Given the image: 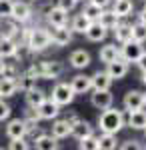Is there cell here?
<instances>
[{
    "instance_id": "6da1fadb",
    "label": "cell",
    "mask_w": 146,
    "mask_h": 150,
    "mask_svg": "<svg viewBox=\"0 0 146 150\" xmlns=\"http://www.w3.org/2000/svg\"><path fill=\"white\" fill-rule=\"evenodd\" d=\"M124 114L122 110L118 108H106V110H100L98 114V128L100 132H110V134H118L124 128Z\"/></svg>"
},
{
    "instance_id": "7a4b0ae2",
    "label": "cell",
    "mask_w": 146,
    "mask_h": 150,
    "mask_svg": "<svg viewBox=\"0 0 146 150\" xmlns=\"http://www.w3.org/2000/svg\"><path fill=\"white\" fill-rule=\"evenodd\" d=\"M52 44L50 40V30L46 28H30L26 36V46L30 52H42Z\"/></svg>"
},
{
    "instance_id": "3957f363",
    "label": "cell",
    "mask_w": 146,
    "mask_h": 150,
    "mask_svg": "<svg viewBox=\"0 0 146 150\" xmlns=\"http://www.w3.org/2000/svg\"><path fill=\"white\" fill-rule=\"evenodd\" d=\"M74 90H72V86H70V82H58L54 84V88H52V100L60 106H68V104H72L74 100Z\"/></svg>"
},
{
    "instance_id": "277c9868",
    "label": "cell",
    "mask_w": 146,
    "mask_h": 150,
    "mask_svg": "<svg viewBox=\"0 0 146 150\" xmlns=\"http://www.w3.org/2000/svg\"><path fill=\"white\" fill-rule=\"evenodd\" d=\"M72 28H68L66 24L64 26H54L52 28V32H50V40H52V44L56 48H62V46H68L70 42H72Z\"/></svg>"
},
{
    "instance_id": "5b68a950",
    "label": "cell",
    "mask_w": 146,
    "mask_h": 150,
    "mask_svg": "<svg viewBox=\"0 0 146 150\" xmlns=\"http://www.w3.org/2000/svg\"><path fill=\"white\" fill-rule=\"evenodd\" d=\"M142 52H144L142 42H138V40H134V38H130L128 42H124L122 48H120V56H122L126 62H136Z\"/></svg>"
},
{
    "instance_id": "8992f818",
    "label": "cell",
    "mask_w": 146,
    "mask_h": 150,
    "mask_svg": "<svg viewBox=\"0 0 146 150\" xmlns=\"http://www.w3.org/2000/svg\"><path fill=\"white\" fill-rule=\"evenodd\" d=\"M10 18H12V20H16L18 24L28 22V20L32 18V8H30V4H26V2H20V0H14V2H12Z\"/></svg>"
},
{
    "instance_id": "52a82bcc",
    "label": "cell",
    "mask_w": 146,
    "mask_h": 150,
    "mask_svg": "<svg viewBox=\"0 0 146 150\" xmlns=\"http://www.w3.org/2000/svg\"><path fill=\"white\" fill-rule=\"evenodd\" d=\"M4 132H6V136H8L10 140L26 138V136H28V126H26L24 118H14V120H10V122L6 124Z\"/></svg>"
},
{
    "instance_id": "ba28073f",
    "label": "cell",
    "mask_w": 146,
    "mask_h": 150,
    "mask_svg": "<svg viewBox=\"0 0 146 150\" xmlns=\"http://www.w3.org/2000/svg\"><path fill=\"white\" fill-rule=\"evenodd\" d=\"M114 102V96L110 90H94L90 94V104L96 108V110H106L110 108Z\"/></svg>"
},
{
    "instance_id": "9c48e42d",
    "label": "cell",
    "mask_w": 146,
    "mask_h": 150,
    "mask_svg": "<svg viewBox=\"0 0 146 150\" xmlns=\"http://www.w3.org/2000/svg\"><path fill=\"white\" fill-rule=\"evenodd\" d=\"M128 64H130V62H126L122 56H118L116 60H112V62L106 64V72L110 74L112 80H120V78H124V76L128 74Z\"/></svg>"
},
{
    "instance_id": "30bf717a",
    "label": "cell",
    "mask_w": 146,
    "mask_h": 150,
    "mask_svg": "<svg viewBox=\"0 0 146 150\" xmlns=\"http://www.w3.org/2000/svg\"><path fill=\"white\" fill-rule=\"evenodd\" d=\"M36 112L40 116V120H54L60 114V104H56L52 98H46L44 102L36 108Z\"/></svg>"
},
{
    "instance_id": "8fae6325",
    "label": "cell",
    "mask_w": 146,
    "mask_h": 150,
    "mask_svg": "<svg viewBox=\"0 0 146 150\" xmlns=\"http://www.w3.org/2000/svg\"><path fill=\"white\" fill-rule=\"evenodd\" d=\"M142 104H144V92H140V90H128L122 98V106L128 112L142 108Z\"/></svg>"
},
{
    "instance_id": "7c38bea8",
    "label": "cell",
    "mask_w": 146,
    "mask_h": 150,
    "mask_svg": "<svg viewBox=\"0 0 146 150\" xmlns=\"http://www.w3.org/2000/svg\"><path fill=\"white\" fill-rule=\"evenodd\" d=\"M46 22L52 28L54 26H64V24H68V12L62 10L60 6H50L46 10Z\"/></svg>"
},
{
    "instance_id": "4fadbf2b",
    "label": "cell",
    "mask_w": 146,
    "mask_h": 150,
    "mask_svg": "<svg viewBox=\"0 0 146 150\" xmlns=\"http://www.w3.org/2000/svg\"><path fill=\"white\" fill-rule=\"evenodd\" d=\"M90 52L88 50H84V48H78V50H74L70 56H68V62H70V66L76 70H84L86 66H90Z\"/></svg>"
},
{
    "instance_id": "5bb4252c",
    "label": "cell",
    "mask_w": 146,
    "mask_h": 150,
    "mask_svg": "<svg viewBox=\"0 0 146 150\" xmlns=\"http://www.w3.org/2000/svg\"><path fill=\"white\" fill-rule=\"evenodd\" d=\"M90 80H92V90H110V86H112V82H114L106 70L94 72L90 76Z\"/></svg>"
},
{
    "instance_id": "9a60e30c",
    "label": "cell",
    "mask_w": 146,
    "mask_h": 150,
    "mask_svg": "<svg viewBox=\"0 0 146 150\" xmlns=\"http://www.w3.org/2000/svg\"><path fill=\"white\" fill-rule=\"evenodd\" d=\"M58 146H60L58 138L52 136V134H46V132H40L34 138V148H38V150H56Z\"/></svg>"
},
{
    "instance_id": "2e32d148",
    "label": "cell",
    "mask_w": 146,
    "mask_h": 150,
    "mask_svg": "<svg viewBox=\"0 0 146 150\" xmlns=\"http://www.w3.org/2000/svg\"><path fill=\"white\" fill-rule=\"evenodd\" d=\"M126 126L132 128V130H144L146 128V112L142 108L130 110L128 112V120H126Z\"/></svg>"
},
{
    "instance_id": "e0dca14e",
    "label": "cell",
    "mask_w": 146,
    "mask_h": 150,
    "mask_svg": "<svg viewBox=\"0 0 146 150\" xmlns=\"http://www.w3.org/2000/svg\"><path fill=\"white\" fill-rule=\"evenodd\" d=\"M84 36H86V40H90V42H102L108 36V30L100 22L94 20V22H90V26H88V30L84 32Z\"/></svg>"
},
{
    "instance_id": "ac0fdd59",
    "label": "cell",
    "mask_w": 146,
    "mask_h": 150,
    "mask_svg": "<svg viewBox=\"0 0 146 150\" xmlns=\"http://www.w3.org/2000/svg\"><path fill=\"white\" fill-rule=\"evenodd\" d=\"M70 86H72L74 94H86L88 90H92V80L86 74H76V76H72Z\"/></svg>"
},
{
    "instance_id": "d6986e66",
    "label": "cell",
    "mask_w": 146,
    "mask_h": 150,
    "mask_svg": "<svg viewBox=\"0 0 146 150\" xmlns=\"http://www.w3.org/2000/svg\"><path fill=\"white\" fill-rule=\"evenodd\" d=\"M50 134L56 136L58 140L68 138V136H72V124L68 122L66 118H62V120H54V124H52V128H50Z\"/></svg>"
},
{
    "instance_id": "ffe728a7",
    "label": "cell",
    "mask_w": 146,
    "mask_h": 150,
    "mask_svg": "<svg viewBox=\"0 0 146 150\" xmlns=\"http://www.w3.org/2000/svg\"><path fill=\"white\" fill-rule=\"evenodd\" d=\"M18 54V44L14 38H6V36H0V56L4 58H14Z\"/></svg>"
},
{
    "instance_id": "44dd1931",
    "label": "cell",
    "mask_w": 146,
    "mask_h": 150,
    "mask_svg": "<svg viewBox=\"0 0 146 150\" xmlns=\"http://www.w3.org/2000/svg\"><path fill=\"white\" fill-rule=\"evenodd\" d=\"M16 92H18V82H16V78H10V76L0 78V98H10Z\"/></svg>"
},
{
    "instance_id": "7402d4cb",
    "label": "cell",
    "mask_w": 146,
    "mask_h": 150,
    "mask_svg": "<svg viewBox=\"0 0 146 150\" xmlns=\"http://www.w3.org/2000/svg\"><path fill=\"white\" fill-rule=\"evenodd\" d=\"M96 22H100L106 30H114V28H116V24L120 22V16H118L114 10H102Z\"/></svg>"
},
{
    "instance_id": "603a6c76",
    "label": "cell",
    "mask_w": 146,
    "mask_h": 150,
    "mask_svg": "<svg viewBox=\"0 0 146 150\" xmlns=\"http://www.w3.org/2000/svg\"><path fill=\"white\" fill-rule=\"evenodd\" d=\"M90 134H94V126L90 124L88 120L78 118V122L72 126V136L76 140H80V138H84V136H90Z\"/></svg>"
},
{
    "instance_id": "cb8c5ba5",
    "label": "cell",
    "mask_w": 146,
    "mask_h": 150,
    "mask_svg": "<svg viewBox=\"0 0 146 150\" xmlns=\"http://www.w3.org/2000/svg\"><path fill=\"white\" fill-rule=\"evenodd\" d=\"M90 20L88 16L84 14V12H80V14H76L74 18H72V24H70V28H72V32L74 34H84L86 30H88V26H90Z\"/></svg>"
},
{
    "instance_id": "d4e9b609",
    "label": "cell",
    "mask_w": 146,
    "mask_h": 150,
    "mask_svg": "<svg viewBox=\"0 0 146 150\" xmlns=\"http://www.w3.org/2000/svg\"><path fill=\"white\" fill-rule=\"evenodd\" d=\"M46 98H48V96H46V92L42 90V88H36V86H34V88H30V90L26 92V104H28V106H32V108H38V106L44 102Z\"/></svg>"
},
{
    "instance_id": "484cf974",
    "label": "cell",
    "mask_w": 146,
    "mask_h": 150,
    "mask_svg": "<svg viewBox=\"0 0 146 150\" xmlns=\"http://www.w3.org/2000/svg\"><path fill=\"white\" fill-rule=\"evenodd\" d=\"M114 38H116V42H128L130 38H132V24H126V22H118L116 24V28H114Z\"/></svg>"
},
{
    "instance_id": "4316f807",
    "label": "cell",
    "mask_w": 146,
    "mask_h": 150,
    "mask_svg": "<svg viewBox=\"0 0 146 150\" xmlns=\"http://www.w3.org/2000/svg\"><path fill=\"white\" fill-rule=\"evenodd\" d=\"M118 56H120V50L116 48V44H104L100 48V52H98V58H100V62H104V64L116 60Z\"/></svg>"
},
{
    "instance_id": "83f0119b",
    "label": "cell",
    "mask_w": 146,
    "mask_h": 150,
    "mask_svg": "<svg viewBox=\"0 0 146 150\" xmlns=\"http://www.w3.org/2000/svg\"><path fill=\"white\" fill-rule=\"evenodd\" d=\"M132 8H134V2L132 0H114L112 10L120 16V18H126L132 14Z\"/></svg>"
},
{
    "instance_id": "f1b7e54d",
    "label": "cell",
    "mask_w": 146,
    "mask_h": 150,
    "mask_svg": "<svg viewBox=\"0 0 146 150\" xmlns=\"http://www.w3.org/2000/svg\"><path fill=\"white\" fill-rule=\"evenodd\" d=\"M118 146V140H116V134H110V132H102L98 136V150H114Z\"/></svg>"
},
{
    "instance_id": "f546056e",
    "label": "cell",
    "mask_w": 146,
    "mask_h": 150,
    "mask_svg": "<svg viewBox=\"0 0 146 150\" xmlns=\"http://www.w3.org/2000/svg\"><path fill=\"white\" fill-rule=\"evenodd\" d=\"M36 76H32V74H22V76H16V82H18V90H22V92H28L30 88H34L36 86Z\"/></svg>"
},
{
    "instance_id": "4dcf8cb0",
    "label": "cell",
    "mask_w": 146,
    "mask_h": 150,
    "mask_svg": "<svg viewBox=\"0 0 146 150\" xmlns=\"http://www.w3.org/2000/svg\"><path fill=\"white\" fill-rule=\"evenodd\" d=\"M102 10H104L102 6L94 4V2H90V0H86V4H84V8H82V12L88 16L92 22H94V20H98V16H100V12H102Z\"/></svg>"
},
{
    "instance_id": "1f68e13d",
    "label": "cell",
    "mask_w": 146,
    "mask_h": 150,
    "mask_svg": "<svg viewBox=\"0 0 146 150\" xmlns=\"http://www.w3.org/2000/svg\"><path fill=\"white\" fill-rule=\"evenodd\" d=\"M78 148L80 150H98V136L90 134V136L80 138L78 140Z\"/></svg>"
},
{
    "instance_id": "d6a6232c",
    "label": "cell",
    "mask_w": 146,
    "mask_h": 150,
    "mask_svg": "<svg viewBox=\"0 0 146 150\" xmlns=\"http://www.w3.org/2000/svg\"><path fill=\"white\" fill-rule=\"evenodd\" d=\"M132 38L144 44L146 42V24H142V22L132 24Z\"/></svg>"
},
{
    "instance_id": "836d02e7",
    "label": "cell",
    "mask_w": 146,
    "mask_h": 150,
    "mask_svg": "<svg viewBox=\"0 0 146 150\" xmlns=\"http://www.w3.org/2000/svg\"><path fill=\"white\" fill-rule=\"evenodd\" d=\"M18 32H20V30H18V22H16V20H12V22H4V24H2V34H0V36L14 38Z\"/></svg>"
},
{
    "instance_id": "e575fe53",
    "label": "cell",
    "mask_w": 146,
    "mask_h": 150,
    "mask_svg": "<svg viewBox=\"0 0 146 150\" xmlns=\"http://www.w3.org/2000/svg\"><path fill=\"white\" fill-rule=\"evenodd\" d=\"M12 2L14 0H0V18H10V12H12Z\"/></svg>"
},
{
    "instance_id": "d590c367",
    "label": "cell",
    "mask_w": 146,
    "mask_h": 150,
    "mask_svg": "<svg viewBox=\"0 0 146 150\" xmlns=\"http://www.w3.org/2000/svg\"><path fill=\"white\" fill-rule=\"evenodd\" d=\"M8 148L10 150H26V148H30V144L26 142V138H14V140H10Z\"/></svg>"
},
{
    "instance_id": "8d00e7d4",
    "label": "cell",
    "mask_w": 146,
    "mask_h": 150,
    "mask_svg": "<svg viewBox=\"0 0 146 150\" xmlns=\"http://www.w3.org/2000/svg\"><path fill=\"white\" fill-rule=\"evenodd\" d=\"M56 6H60L62 10H66V12H72L78 6V0H56Z\"/></svg>"
},
{
    "instance_id": "74e56055",
    "label": "cell",
    "mask_w": 146,
    "mask_h": 150,
    "mask_svg": "<svg viewBox=\"0 0 146 150\" xmlns=\"http://www.w3.org/2000/svg\"><path fill=\"white\" fill-rule=\"evenodd\" d=\"M12 114V108L8 102H4V98H0V122L2 120H6V118H10Z\"/></svg>"
},
{
    "instance_id": "f35d334b",
    "label": "cell",
    "mask_w": 146,
    "mask_h": 150,
    "mask_svg": "<svg viewBox=\"0 0 146 150\" xmlns=\"http://www.w3.org/2000/svg\"><path fill=\"white\" fill-rule=\"evenodd\" d=\"M120 148L124 150H130V148H140V144H138V140H124V144H120Z\"/></svg>"
},
{
    "instance_id": "ab89813d",
    "label": "cell",
    "mask_w": 146,
    "mask_h": 150,
    "mask_svg": "<svg viewBox=\"0 0 146 150\" xmlns=\"http://www.w3.org/2000/svg\"><path fill=\"white\" fill-rule=\"evenodd\" d=\"M136 66H138L140 70H146V52H142V54H140V58L136 60Z\"/></svg>"
},
{
    "instance_id": "60d3db41",
    "label": "cell",
    "mask_w": 146,
    "mask_h": 150,
    "mask_svg": "<svg viewBox=\"0 0 146 150\" xmlns=\"http://www.w3.org/2000/svg\"><path fill=\"white\" fill-rule=\"evenodd\" d=\"M138 22H142V24H146V4H144V8L138 12Z\"/></svg>"
},
{
    "instance_id": "b9f144b4",
    "label": "cell",
    "mask_w": 146,
    "mask_h": 150,
    "mask_svg": "<svg viewBox=\"0 0 146 150\" xmlns=\"http://www.w3.org/2000/svg\"><path fill=\"white\" fill-rule=\"evenodd\" d=\"M90 2H94V4H98V6H102V8H106V6L110 4V0H90Z\"/></svg>"
},
{
    "instance_id": "7bdbcfd3",
    "label": "cell",
    "mask_w": 146,
    "mask_h": 150,
    "mask_svg": "<svg viewBox=\"0 0 146 150\" xmlns=\"http://www.w3.org/2000/svg\"><path fill=\"white\" fill-rule=\"evenodd\" d=\"M66 120L70 122V124H72V126H74V124L78 122V116H76V114H70V116H66Z\"/></svg>"
},
{
    "instance_id": "ee69618b",
    "label": "cell",
    "mask_w": 146,
    "mask_h": 150,
    "mask_svg": "<svg viewBox=\"0 0 146 150\" xmlns=\"http://www.w3.org/2000/svg\"><path fill=\"white\" fill-rule=\"evenodd\" d=\"M4 68H6V62H4V58L0 56V76L4 74Z\"/></svg>"
},
{
    "instance_id": "f6af8a7d",
    "label": "cell",
    "mask_w": 146,
    "mask_h": 150,
    "mask_svg": "<svg viewBox=\"0 0 146 150\" xmlns=\"http://www.w3.org/2000/svg\"><path fill=\"white\" fill-rule=\"evenodd\" d=\"M142 84L146 86V70H142Z\"/></svg>"
},
{
    "instance_id": "bcb514c9",
    "label": "cell",
    "mask_w": 146,
    "mask_h": 150,
    "mask_svg": "<svg viewBox=\"0 0 146 150\" xmlns=\"http://www.w3.org/2000/svg\"><path fill=\"white\" fill-rule=\"evenodd\" d=\"M144 102H146V92H144Z\"/></svg>"
},
{
    "instance_id": "7dc6e473",
    "label": "cell",
    "mask_w": 146,
    "mask_h": 150,
    "mask_svg": "<svg viewBox=\"0 0 146 150\" xmlns=\"http://www.w3.org/2000/svg\"><path fill=\"white\" fill-rule=\"evenodd\" d=\"M78 2H84V0H78Z\"/></svg>"
},
{
    "instance_id": "c3c4849f",
    "label": "cell",
    "mask_w": 146,
    "mask_h": 150,
    "mask_svg": "<svg viewBox=\"0 0 146 150\" xmlns=\"http://www.w3.org/2000/svg\"><path fill=\"white\" fill-rule=\"evenodd\" d=\"M144 134H146V128H144Z\"/></svg>"
},
{
    "instance_id": "681fc988",
    "label": "cell",
    "mask_w": 146,
    "mask_h": 150,
    "mask_svg": "<svg viewBox=\"0 0 146 150\" xmlns=\"http://www.w3.org/2000/svg\"><path fill=\"white\" fill-rule=\"evenodd\" d=\"M144 4H146V0H144Z\"/></svg>"
},
{
    "instance_id": "f907efd6",
    "label": "cell",
    "mask_w": 146,
    "mask_h": 150,
    "mask_svg": "<svg viewBox=\"0 0 146 150\" xmlns=\"http://www.w3.org/2000/svg\"><path fill=\"white\" fill-rule=\"evenodd\" d=\"M34 2H36V0H34Z\"/></svg>"
}]
</instances>
